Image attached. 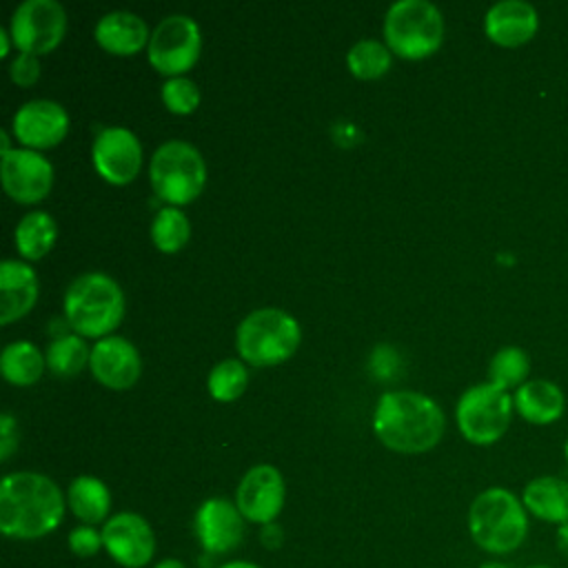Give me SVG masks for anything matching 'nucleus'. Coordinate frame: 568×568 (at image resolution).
Segmentation results:
<instances>
[{"mask_svg":"<svg viewBox=\"0 0 568 568\" xmlns=\"http://www.w3.org/2000/svg\"><path fill=\"white\" fill-rule=\"evenodd\" d=\"M64 517V497L53 479L33 470L4 475L0 484V530L13 539H40Z\"/></svg>","mask_w":568,"mask_h":568,"instance_id":"obj_1","label":"nucleus"},{"mask_svg":"<svg viewBox=\"0 0 568 568\" xmlns=\"http://www.w3.org/2000/svg\"><path fill=\"white\" fill-rule=\"evenodd\" d=\"M373 430L390 450L424 453L442 439L444 413L422 393L390 390L375 406Z\"/></svg>","mask_w":568,"mask_h":568,"instance_id":"obj_2","label":"nucleus"},{"mask_svg":"<svg viewBox=\"0 0 568 568\" xmlns=\"http://www.w3.org/2000/svg\"><path fill=\"white\" fill-rule=\"evenodd\" d=\"M521 497L501 486L481 490L468 508V532L477 548L504 557L524 546L530 530Z\"/></svg>","mask_w":568,"mask_h":568,"instance_id":"obj_3","label":"nucleus"},{"mask_svg":"<svg viewBox=\"0 0 568 568\" xmlns=\"http://www.w3.org/2000/svg\"><path fill=\"white\" fill-rule=\"evenodd\" d=\"M122 313V288L104 273H84L64 293V317L78 335L102 339L120 324Z\"/></svg>","mask_w":568,"mask_h":568,"instance_id":"obj_4","label":"nucleus"},{"mask_svg":"<svg viewBox=\"0 0 568 568\" xmlns=\"http://www.w3.org/2000/svg\"><path fill=\"white\" fill-rule=\"evenodd\" d=\"M300 324L282 308H257L237 326V351L253 366L288 359L300 344Z\"/></svg>","mask_w":568,"mask_h":568,"instance_id":"obj_5","label":"nucleus"},{"mask_svg":"<svg viewBox=\"0 0 568 568\" xmlns=\"http://www.w3.org/2000/svg\"><path fill=\"white\" fill-rule=\"evenodd\" d=\"M384 38L402 58H426L444 38V18L428 0H397L384 18Z\"/></svg>","mask_w":568,"mask_h":568,"instance_id":"obj_6","label":"nucleus"},{"mask_svg":"<svg viewBox=\"0 0 568 568\" xmlns=\"http://www.w3.org/2000/svg\"><path fill=\"white\" fill-rule=\"evenodd\" d=\"M149 175L155 195L178 206L200 195L206 178V166L193 144L182 140H169L155 149Z\"/></svg>","mask_w":568,"mask_h":568,"instance_id":"obj_7","label":"nucleus"},{"mask_svg":"<svg viewBox=\"0 0 568 568\" xmlns=\"http://www.w3.org/2000/svg\"><path fill=\"white\" fill-rule=\"evenodd\" d=\"M513 408V397L501 386L475 384L457 402V426L468 442L488 446L508 430Z\"/></svg>","mask_w":568,"mask_h":568,"instance_id":"obj_8","label":"nucleus"},{"mask_svg":"<svg viewBox=\"0 0 568 568\" xmlns=\"http://www.w3.org/2000/svg\"><path fill=\"white\" fill-rule=\"evenodd\" d=\"M202 47L200 27L193 18L173 13L160 20L149 38V60L151 64L166 75L178 78L182 71H189Z\"/></svg>","mask_w":568,"mask_h":568,"instance_id":"obj_9","label":"nucleus"},{"mask_svg":"<svg viewBox=\"0 0 568 568\" xmlns=\"http://www.w3.org/2000/svg\"><path fill=\"white\" fill-rule=\"evenodd\" d=\"M67 16L55 0H24L11 16V38L22 53H47L62 40Z\"/></svg>","mask_w":568,"mask_h":568,"instance_id":"obj_10","label":"nucleus"},{"mask_svg":"<svg viewBox=\"0 0 568 568\" xmlns=\"http://www.w3.org/2000/svg\"><path fill=\"white\" fill-rule=\"evenodd\" d=\"M102 544L122 568H144L155 555V532L138 513H118L102 526Z\"/></svg>","mask_w":568,"mask_h":568,"instance_id":"obj_11","label":"nucleus"},{"mask_svg":"<svg viewBox=\"0 0 568 568\" xmlns=\"http://www.w3.org/2000/svg\"><path fill=\"white\" fill-rule=\"evenodd\" d=\"M284 495L282 473L271 464H257L244 473L235 493V506L244 519L266 526L282 513Z\"/></svg>","mask_w":568,"mask_h":568,"instance_id":"obj_12","label":"nucleus"},{"mask_svg":"<svg viewBox=\"0 0 568 568\" xmlns=\"http://www.w3.org/2000/svg\"><path fill=\"white\" fill-rule=\"evenodd\" d=\"M2 184L16 202H38L53 184V166L36 149H11L2 155Z\"/></svg>","mask_w":568,"mask_h":568,"instance_id":"obj_13","label":"nucleus"},{"mask_svg":"<svg viewBox=\"0 0 568 568\" xmlns=\"http://www.w3.org/2000/svg\"><path fill=\"white\" fill-rule=\"evenodd\" d=\"M91 155L98 173L113 184L131 182L142 164L140 140L124 126L102 129L93 140Z\"/></svg>","mask_w":568,"mask_h":568,"instance_id":"obj_14","label":"nucleus"},{"mask_svg":"<svg viewBox=\"0 0 568 568\" xmlns=\"http://www.w3.org/2000/svg\"><path fill=\"white\" fill-rule=\"evenodd\" d=\"M193 528L209 555H226L235 550L244 537V517L229 499L211 497L200 504Z\"/></svg>","mask_w":568,"mask_h":568,"instance_id":"obj_15","label":"nucleus"},{"mask_svg":"<svg viewBox=\"0 0 568 568\" xmlns=\"http://www.w3.org/2000/svg\"><path fill=\"white\" fill-rule=\"evenodd\" d=\"M69 129L67 111L53 100H29L13 115V131L29 149L58 144Z\"/></svg>","mask_w":568,"mask_h":568,"instance_id":"obj_16","label":"nucleus"},{"mask_svg":"<svg viewBox=\"0 0 568 568\" xmlns=\"http://www.w3.org/2000/svg\"><path fill=\"white\" fill-rule=\"evenodd\" d=\"M91 371L109 388H129L140 377V355L135 346L118 335H106L91 348Z\"/></svg>","mask_w":568,"mask_h":568,"instance_id":"obj_17","label":"nucleus"},{"mask_svg":"<svg viewBox=\"0 0 568 568\" xmlns=\"http://www.w3.org/2000/svg\"><path fill=\"white\" fill-rule=\"evenodd\" d=\"M539 27V16L530 2L501 0L495 2L484 18L486 36L501 47H519L528 42Z\"/></svg>","mask_w":568,"mask_h":568,"instance_id":"obj_18","label":"nucleus"},{"mask_svg":"<svg viewBox=\"0 0 568 568\" xmlns=\"http://www.w3.org/2000/svg\"><path fill=\"white\" fill-rule=\"evenodd\" d=\"M38 297L36 271L18 260L0 264V322L9 324L22 317Z\"/></svg>","mask_w":568,"mask_h":568,"instance_id":"obj_19","label":"nucleus"},{"mask_svg":"<svg viewBox=\"0 0 568 568\" xmlns=\"http://www.w3.org/2000/svg\"><path fill=\"white\" fill-rule=\"evenodd\" d=\"M521 501L528 515L557 528L568 521V479L557 475L532 477L521 490Z\"/></svg>","mask_w":568,"mask_h":568,"instance_id":"obj_20","label":"nucleus"},{"mask_svg":"<svg viewBox=\"0 0 568 568\" xmlns=\"http://www.w3.org/2000/svg\"><path fill=\"white\" fill-rule=\"evenodd\" d=\"M149 38L146 22L131 11H111L95 24V40L115 55L138 53Z\"/></svg>","mask_w":568,"mask_h":568,"instance_id":"obj_21","label":"nucleus"},{"mask_svg":"<svg viewBox=\"0 0 568 568\" xmlns=\"http://www.w3.org/2000/svg\"><path fill=\"white\" fill-rule=\"evenodd\" d=\"M515 410L530 424L546 426L561 417L566 399L557 384L548 379H530L524 382L513 397Z\"/></svg>","mask_w":568,"mask_h":568,"instance_id":"obj_22","label":"nucleus"},{"mask_svg":"<svg viewBox=\"0 0 568 568\" xmlns=\"http://www.w3.org/2000/svg\"><path fill=\"white\" fill-rule=\"evenodd\" d=\"M67 504L82 524L93 526L106 519L111 510V493L102 479L93 475H80L69 486Z\"/></svg>","mask_w":568,"mask_h":568,"instance_id":"obj_23","label":"nucleus"},{"mask_svg":"<svg viewBox=\"0 0 568 568\" xmlns=\"http://www.w3.org/2000/svg\"><path fill=\"white\" fill-rule=\"evenodd\" d=\"M55 233V222L47 211H31L16 226V246L27 260H38L53 246Z\"/></svg>","mask_w":568,"mask_h":568,"instance_id":"obj_24","label":"nucleus"},{"mask_svg":"<svg viewBox=\"0 0 568 568\" xmlns=\"http://www.w3.org/2000/svg\"><path fill=\"white\" fill-rule=\"evenodd\" d=\"M2 375L11 384H33L44 368V357L31 342H11L4 346L2 357H0Z\"/></svg>","mask_w":568,"mask_h":568,"instance_id":"obj_25","label":"nucleus"},{"mask_svg":"<svg viewBox=\"0 0 568 568\" xmlns=\"http://www.w3.org/2000/svg\"><path fill=\"white\" fill-rule=\"evenodd\" d=\"M189 235H191V224L178 206H166L155 213L151 224V237L160 251L164 253L180 251L186 244Z\"/></svg>","mask_w":568,"mask_h":568,"instance_id":"obj_26","label":"nucleus"},{"mask_svg":"<svg viewBox=\"0 0 568 568\" xmlns=\"http://www.w3.org/2000/svg\"><path fill=\"white\" fill-rule=\"evenodd\" d=\"M91 359L89 346L78 335H60L53 339L47 348V366L55 375H75L82 371V366Z\"/></svg>","mask_w":568,"mask_h":568,"instance_id":"obj_27","label":"nucleus"},{"mask_svg":"<svg viewBox=\"0 0 568 568\" xmlns=\"http://www.w3.org/2000/svg\"><path fill=\"white\" fill-rule=\"evenodd\" d=\"M530 371V362L524 348L519 346H504L499 348L490 364H488V377L493 384L501 386L504 390L508 388H519L524 384V379L528 377Z\"/></svg>","mask_w":568,"mask_h":568,"instance_id":"obj_28","label":"nucleus"},{"mask_svg":"<svg viewBox=\"0 0 568 568\" xmlns=\"http://www.w3.org/2000/svg\"><path fill=\"white\" fill-rule=\"evenodd\" d=\"M348 69L357 78H379L390 67V49L377 40H359L348 49Z\"/></svg>","mask_w":568,"mask_h":568,"instance_id":"obj_29","label":"nucleus"},{"mask_svg":"<svg viewBox=\"0 0 568 568\" xmlns=\"http://www.w3.org/2000/svg\"><path fill=\"white\" fill-rule=\"evenodd\" d=\"M246 382L248 375L244 364L240 359H224L209 373V393L220 402H231L244 393Z\"/></svg>","mask_w":568,"mask_h":568,"instance_id":"obj_30","label":"nucleus"},{"mask_svg":"<svg viewBox=\"0 0 568 568\" xmlns=\"http://www.w3.org/2000/svg\"><path fill=\"white\" fill-rule=\"evenodd\" d=\"M162 100L173 113H191L200 102V89L189 78H169L162 84Z\"/></svg>","mask_w":568,"mask_h":568,"instance_id":"obj_31","label":"nucleus"},{"mask_svg":"<svg viewBox=\"0 0 568 568\" xmlns=\"http://www.w3.org/2000/svg\"><path fill=\"white\" fill-rule=\"evenodd\" d=\"M100 548H104L102 544V532H98L93 526H75L71 532H69V550L75 555V557H93Z\"/></svg>","mask_w":568,"mask_h":568,"instance_id":"obj_32","label":"nucleus"},{"mask_svg":"<svg viewBox=\"0 0 568 568\" xmlns=\"http://www.w3.org/2000/svg\"><path fill=\"white\" fill-rule=\"evenodd\" d=\"M40 75V62L33 53H18L11 62V80L16 84H22V87H29L38 80Z\"/></svg>","mask_w":568,"mask_h":568,"instance_id":"obj_33","label":"nucleus"},{"mask_svg":"<svg viewBox=\"0 0 568 568\" xmlns=\"http://www.w3.org/2000/svg\"><path fill=\"white\" fill-rule=\"evenodd\" d=\"M18 444V428H16V422L9 413H2L0 415V459H9V455L13 453Z\"/></svg>","mask_w":568,"mask_h":568,"instance_id":"obj_34","label":"nucleus"},{"mask_svg":"<svg viewBox=\"0 0 568 568\" xmlns=\"http://www.w3.org/2000/svg\"><path fill=\"white\" fill-rule=\"evenodd\" d=\"M282 539H284V535H282V528H280L275 521H273V524H266V526H262V544H264V548H271V550H275V548H280Z\"/></svg>","mask_w":568,"mask_h":568,"instance_id":"obj_35","label":"nucleus"},{"mask_svg":"<svg viewBox=\"0 0 568 568\" xmlns=\"http://www.w3.org/2000/svg\"><path fill=\"white\" fill-rule=\"evenodd\" d=\"M555 548L564 559H568V521L555 528Z\"/></svg>","mask_w":568,"mask_h":568,"instance_id":"obj_36","label":"nucleus"},{"mask_svg":"<svg viewBox=\"0 0 568 568\" xmlns=\"http://www.w3.org/2000/svg\"><path fill=\"white\" fill-rule=\"evenodd\" d=\"M153 568H186L180 559H173V557H166V559H160Z\"/></svg>","mask_w":568,"mask_h":568,"instance_id":"obj_37","label":"nucleus"},{"mask_svg":"<svg viewBox=\"0 0 568 568\" xmlns=\"http://www.w3.org/2000/svg\"><path fill=\"white\" fill-rule=\"evenodd\" d=\"M477 568H513V566L501 559H488V561H481Z\"/></svg>","mask_w":568,"mask_h":568,"instance_id":"obj_38","label":"nucleus"},{"mask_svg":"<svg viewBox=\"0 0 568 568\" xmlns=\"http://www.w3.org/2000/svg\"><path fill=\"white\" fill-rule=\"evenodd\" d=\"M220 568H260V566L251 564V561H226Z\"/></svg>","mask_w":568,"mask_h":568,"instance_id":"obj_39","label":"nucleus"},{"mask_svg":"<svg viewBox=\"0 0 568 568\" xmlns=\"http://www.w3.org/2000/svg\"><path fill=\"white\" fill-rule=\"evenodd\" d=\"M0 42H2V55L9 51V33L4 29H0Z\"/></svg>","mask_w":568,"mask_h":568,"instance_id":"obj_40","label":"nucleus"},{"mask_svg":"<svg viewBox=\"0 0 568 568\" xmlns=\"http://www.w3.org/2000/svg\"><path fill=\"white\" fill-rule=\"evenodd\" d=\"M526 568H555L550 564H532V566H526Z\"/></svg>","mask_w":568,"mask_h":568,"instance_id":"obj_41","label":"nucleus"},{"mask_svg":"<svg viewBox=\"0 0 568 568\" xmlns=\"http://www.w3.org/2000/svg\"><path fill=\"white\" fill-rule=\"evenodd\" d=\"M564 457H566V464H568V439H566V444H564Z\"/></svg>","mask_w":568,"mask_h":568,"instance_id":"obj_42","label":"nucleus"}]
</instances>
